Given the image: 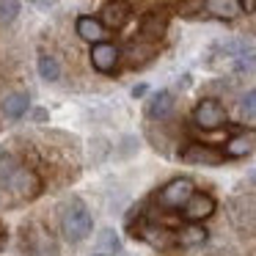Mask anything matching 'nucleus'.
Returning <instances> with one entry per match:
<instances>
[{"label": "nucleus", "mask_w": 256, "mask_h": 256, "mask_svg": "<svg viewBox=\"0 0 256 256\" xmlns=\"http://www.w3.org/2000/svg\"><path fill=\"white\" fill-rule=\"evenodd\" d=\"M179 157H182V162H188V166H220V162L226 160V154H223L220 149L206 146V144H188L179 152Z\"/></svg>", "instance_id": "6"}, {"label": "nucleus", "mask_w": 256, "mask_h": 256, "mask_svg": "<svg viewBox=\"0 0 256 256\" xmlns=\"http://www.w3.org/2000/svg\"><path fill=\"white\" fill-rule=\"evenodd\" d=\"M74 28H78V36H80V39L88 42V44L102 42V39H105V34H108V28L102 25V20H96V17H78Z\"/></svg>", "instance_id": "14"}, {"label": "nucleus", "mask_w": 256, "mask_h": 256, "mask_svg": "<svg viewBox=\"0 0 256 256\" xmlns=\"http://www.w3.org/2000/svg\"><path fill=\"white\" fill-rule=\"evenodd\" d=\"M179 17H196V14L204 12V0H184V3H179Z\"/></svg>", "instance_id": "24"}, {"label": "nucleus", "mask_w": 256, "mask_h": 256, "mask_svg": "<svg viewBox=\"0 0 256 256\" xmlns=\"http://www.w3.org/2000/svg\"><path fill=\"white\" fill-rule=\"evenodd\" d=\"M144 91H146V86H135V91H132V96H144Z\"/></svg>", "instance_id": "28"}, {"label": "nucleus", "mask_w": 256, "mask_h": 256, "mask_svg": "<svg viewBox=\"0 0 256 256\" xmlns=\"http://www.w3.org/2000/svg\"><path fill=\"white\" fill-rule=\"evenodd\" d=\"M96 248H100V254H118L122 250V242H118V234L113 232V228H105V232L100 234V240H96Z\"/></svg>", "instance_id": "20"}, {"label": "nucleus", "mask_w": 256, "mask_h": 256, "mask_svg": "<svg viewBox=\"0 0 256 256\" xmlns=\"http://www.w3.org/2000/svg\"><path fill=\"white\" fill-rule=\"evenodd\" d=\"M240 6H242V12H254V8H256V0H240Z\"/></svg>", "instance_id": "25"}, {"label": "nucleus", "mask_w": 256, "mask_h": 256, "mask_svg": "<svg viewBox=\"0 0 256 256\" xmlns=\"http://www.w3.org/2000/svg\"><path fill=\"white\" fill-rule=\"evenodd\" d=\"M215 210H218L215 198H212L210 193H201V190H193V196L182 204L184 220H193V223H201V220H206V218H212Z\"/></svg>", "instance_id": "5"}, {"label": "nucleus", "mask_w": 256, "mask_h": 256, "mask_svg": "<svg viewBox=\"0 0 256 256\" xmlns=\"http://www.w3.org/2000/svg\"><path fill=\"white\" fill-rule=\"evenodd\" d=\"M39 78L47 80V83H56L61 78V64L52 56H39Z\"/></svg>", "instance_id": "19"}, {"label": "nucleus", "mask_w": 256, "mask_h": 256, "mask_svg": "<svg viewBox=\"0 0 256 256\" xmlns=\"http://www.w3.org/2000/svg\"><path fill=\"white\" fill-rule=\"evenodd\" d=\"M240 113H242L245 118H256V88L248 91V94L240 100Z\"/></svg>", "instance_id": "23"}, {"label": "nucleus", "mask_w": 256, "mask_h": 256, "mask_svg": "<svg viewBox=\"0 0 256 256\" xmlns=\"http://www.w3.org/2000/svg\"><path fill=\"white\" fill-rule=\"evenodd\" d=\"M204 12L215 20H234L242 14L240 0H204Z\"/></svg>", "instance_id": "15"}, {"label": "nucleus", "mask_w": 256, "mask_h": 256, "mask_svg": "<svg viewBox=\"0 0 256 256\" xmlns=\"http://www.w3.org/2000/svg\"><path fill=\"white\" fill-rule=\"evenodd\" d=\"M130 14H132V8H130L127 0H108L105 6H102L100 20L108 30H122L130 22Z\"/></svg>", "instance_id": "9"}, {"label": "nucleus", "mask_w": 256, "mask_h": 256, "mask_svg": "<svg viewBox=\"0 0 256 256\" xmlns=\"http://www.w3.org/2000/svg\"><path fill=\"white\" fill-rule=\"evenodd\" d=\"M206 237H210V232H206L201 223H193V220H188V226H182L176 232V242L179 245H184V248H193V245H204L206 242Z\"/></svg>", "instance_id": "16"}, {"label": "nucleus", "mask_w": 256, "mask_h": 256, "mask_svg": "<svg viewBox=\"0 0 256 256\" xmlns=\"http://www.w3.org/2000/svg\"><path fill=\"white\" fill-rule=\"evenodd\" d=\"M17 166H20V162H17V157H14V154H8V152H0V184L6 182V176H8V174H12Z\"/></svg>", "instance_id": "22"}, {"label": "nucleus", "mask_w": 256, "mask_h": 256, "mask_svg": "<svg viewBox=\"0 0 256 256\" xmlns=\"http://www.w3.org/2000/svg\"><path fill=\"white\" fill-rule=\"evenodd\" d=\"M138 237L146 240L149 245H154V248H168V242H174L176 234L162 226H144V228H138Z\"/></svg>", "instance_id": "17"}, {"label": "nucleus", "mask_w": 256, "mask_h": 256, "mask_svg": "<svg viewBox=\"0 0 256 256\" xmlns=\"http://www.w3.org/2000/svg\"><path fill=\"white\" fill-rule=\"evenodd\" d=\"M254 149H256V130L254 127H245V130L234 132L232 138L226 140L223 154H226L228 160H242V157H248Z\"/></svg>", "instance_id": "8"}, {"label": "nucleus", "mask_w": 256, "mask_h": 256, "mask_svg": "<svg viewBox=\"0 0 256 256\" xmlns=\"http://www.w3.org/2000/svg\"><path fill=\"white\" fill-rule=\"evenodd\" d=\"M20 17V0H0V25H12Z\"/></svg>", "instance_id": "21"}, {"label": "nucleus", "mask_w": 256, "mask_h": 256, "mask_svg": "<svg viewBox=\"0 0 256 256\" xmlns=\"http://www.w3.org/2000/svg\"><path fill=\"white\" fill-rule=\"evenodd\" d=\"M193 190H196V184L188 176H176L157 190V204L162 210H182V204L193 196Z\"/></svg>", "instance_id": "4"}, {"label": "nucleus", "mask_w": 256, "mask_h": 256, "mask_svg": "<svg viewBox=\"0 0 256 256\" xmlns=\"http://www.w3.org/2000/svg\"><path fill=\"white\" fill-rule=\"evenodd\" d=\"M28 110H30V96L25 91H12V94H6L3 102H0V113L6 118H12V122L22 118Z\"/></svg>", "instance_id": "11"}, {"label": "nucleus", "mask_w": 256, "mask_h": 256, "mask_svg": "<svg viewBox=\"0 0 256 256\" xmlns=\"http://www.w3.org/2000/svg\"><path fill=\"white\" fill-rule=\"evenodd\" d=\"M0 188L8 190V193L17 196V198H34V196H39L42 182H39V176H36V171H30V168H25V166H17Z\"/></svg>", "instance_id": "2"}, {"label": "nucleus", "mask_w": 256, "mask_h": 256, "mask_svg": "<svg viewBox=\"0 0 256 256\" xmlns=\"http://www.w3.org/2000/svg\"><path fill=\"white\" fill-rule=\"evenodd\" d=\"M94 228V218H91L88 206L80 198H69L61 212V234L66 242H83Z\"/></svg>", "instance_id": "1"}, {"label": "nucleus", "mask_w": 256, "mask_h": 256, "mask_svg": "<svg viewBox=\"0 0 256 256\" xmlns=\"http://www.w3.org/2000/svg\"><path fill=\"white\" fill-rule=\"evenodd\" d=\"M232 220L240 228H256V196H240L232 201Z\"/></svg>", "instance_id": "10"}, {"label": "nucleus", "mask_w": 256, "mask_h": 256, "mask_svg": "<svg viewBox=\"0 0 256 256\" xmlns=\"http://www.w3.org/2000/svg\"><path fill=\"white\" fill-rule=\"evenodd\" d=\"M118 61H122V50H118L113 42L102 39V42H96V44L91 47V64H94L96 72H102V74L116 72Z\"/></svg>", "instance_id": "7"}, {"label": "nucleus", "mask_w": 256, "mask_h": 256, "mask_svg": "<svg viewBox=\"0 0 256 256\" xmlns=\"http://www.w3.org/2000/svg\"><path fill=\"white\" fill-rule=\"evenodd\" d=\"M34 118H36V122H47V110H44V108H39V110H34Z\"/></svg>", "instance_id": "26"}, {"label": "nucleus", "mask_w": 256, "mask_h": 256, "mask_svg": "<svg viewBox=\"0 0 256 256\" xmlns=\"http://www.w3.org/2000/svg\"><path fill=\"white\" fill-rule=\"evenodd\" d=\"M0 240H3V226H0Z\"/></svg>", "instance_id": "30"}, {"label": "nucleus", "mask_w": 256, "mask_h": 256, "mask_svg": "<svg viewBox=\"0 0 256 256\" xmlns=\"http://www.w3.org/2000/svg\"><path fill=\"white\" fill-rule=\"evenodd\" d=\"M34 3H36V6H39V8H50L52 3H56V0H34Z\"/></svg>", "instance_id": "27"}, {"label": "nucleus", "mask_w": 256, "mask_h": 256, "mask_svg": "<svg viewBox=\"0 0 256 256\" xmlns=\"http://www.w3.org/2000/svg\"><path fill=\"white\" fill-rule=\"evenodd\" d=\"M166 28H168V17L162 12H152L140 20V39L146 42H157L166 36Z\"/></svg>", "instance_id": "12"}, {"label": "nucleus", "mask_w": 256, "mask_h": 256, "mask_svg": "<svg viewBox=\"0 0 256 256\" xmlns=\"http://www.w3.org/2000/svg\"><path fill=\"white\" fill-rule=\"evenodd\" d=\"M174 113V94L171 91H157L152 94V100L146 102V116L154 118V122H162Z\"/></svg>", "instance_id": "13"}, {"label": "nucleus", "mask_w": 256, "mask_h": 256, "mask_svg": "<svg viewBox=\"0 0 256 256\" xmlns=\"http://www.w3.org/2000/svg\"><path fill=\"white\" fill-rule=\"evenodd\" d=\"M226 122H228L226 108L218 100H212V96L201 100L198 105L193 108V124L198 130H220V127H226Z\"/></svg>", "instance_id": "3"}, {"label": "nucleus", "mask_w": 256, "mask_h": 256, "mask_svg": "<svg viewBox=\"0 0 256 256\" xmlns=\"http://www.w3.org/2000/svg\"><path fill=\"white\" fill-rule=\"evenodd\" d=\"M232 69L237 74H250L256 69V50L254 47H242L237 56H232Z\"/></svg>", "instance_id": "18"}, {"label": "nucleus", "mask_w": 256, "mask_h": 256, "mask_svg": "<svg viewBox=\"0 0 256 256\" xmlns=\"http://www.w3.org/2000/svg\"><path fill=\"white\" fill-rule=\"evenodd\" d=\"M250 182H254V184H256V168H254V174H250Z\"/></svg>", "instance_id": "29"}]
</instances>
